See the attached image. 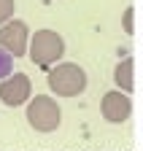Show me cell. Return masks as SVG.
Segmentation results:
<instances>
[{"mask_svg": "<svg viewBox=\"0 0 143 151\" xmlns=\"http://www.w3.org/2000/svg\"><path fill=\"white\" fill-rule=\"evenodd\" d=\"M49 89L57 97H76L86 89V73L76 62H60L49 70Z\"/></svg>", "mask_w": 143, "mask_h": 151, "instance_id": "1", "label": "cell"}, {"mask_svg": "<svg viewBox=\"0 0 143 151\" xmlns=\"http://www.w3.org/2000/svg\"><path fill=\"white\" fill-rule=\"evenodd\" d=\"M27 54H30V60L38 68H51L54 62H60V57L65 54V41L54 30H38L30 38Z\"/></svg>", "mask_w": 143, "mask_h": 151, "instance_id": "2", "label": "cell"}, {"mask_svg": "<svg viewBox=\"0 0 143 151\" xmlns=\"http://www.w3.org/2000/svg\"><path fill=\"white\" fill-rule=\"evenodd\" d=\"M27 122L35 132H54L62 122V111L54 97L49 94H35L27 105Z\"/></svg>", "mask_w": 143, "mask_h": 151, "instance_id": "3", "label": "cell"}, {"mask_svg": "<svg viewBox=\"0 0 143 151\" xmlns=\"http://www.w3.org/2000/svg\"><path fill=\"white\" fill-rule=\"evenodd\" d=\"M0 46L11 51L14 57H24L30 49V30L22 19H8L6 24H0Z\"/></svg>", "mask_w": 143, "mask_h": 151, "instance_id": "4", "label": "cell"}, {"mask_svg": "<svg viewBox=\"0 0 143 151\" xmlns=\"http://www.w3.org/2000/svg\"><path fill=\"white\" fill-rule=\"evenodd\" d=\"M30 92H32V84L24 73H11L3 78V84H0V103L3 105H24L30 100Z\"/></svg>", "mask_w": 143, "mask_h": 151, "instance_id": "5", "label": "cell"}, {"mask_svg": "<svg viewBox=\"0 0 143 151\" xmlns=\"http://www.w3.org/2000/svg\"><path fill=\"white\" fill-rule=\"evenodd\" d=\"M100 113H103L108 122H114V124L127 122L130 113H132V100H130V94L121 92V89L105 92L103 100H100Z\"/></svg>", "mask_w": 143, "mask_h": 151, "instance_id": "6", "label": "cell"}, {"mask_svg": "<svg viewBox=\"0 0 143 151\" xmlns=\"http://www.w3.org/2000/svg\"><path fill=\"white\" fill-rule=\"evenodd\" d=\"M132 60H130V57H127V60H121L119 65H116V70H114V84L121 89V92H132L135 89V81H132Z\"/></svg>", "mask_w": 143, "mask_h": 151, "instance_id": "7", "label": "cell"}, {"mask_svg": "<svg viewBox=\"0 0 143 151\" xmlns=\"http://www.w3.org/2000/svg\"><path fill=\"white\" fill-rule=\"evenodd\" d=\"M11 73H14V54L0 46V81H3L6 76H11Z\"/></svg>", "mask_w": 143, "mask_h": 151, "instance_id": "8", "label": "cell"}, {"mask_svg": "<svg viewBox=\"0 0 143 151\" xmlns=\"http://www.w3.org/2000/svg\"><path fill=\"white\" fill-rule=\"evenodd\" d=\"M14 11H16V0H0V24L14 19Z\"/></svg>", "mask_w": 143, "mask_h": 151, "instance_id": "9", "label": "cell"}, {"mask_svg": "<svg viewBox=\"0 0 143 151\" xmlns=\"http://www.w3.org/2000/svg\"><path fill=\"white\" fill-rule=\"evenodd\" d=\"M132 16H135V8H132V6H127V8H124V14H121V27H124V32H127V35H132V32H135Z\"/></svg>", "mask_w": 143, "mask_h": 151, "instance_id": "10", "label": "cell"}]
</instances>
